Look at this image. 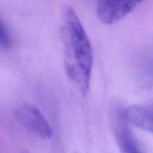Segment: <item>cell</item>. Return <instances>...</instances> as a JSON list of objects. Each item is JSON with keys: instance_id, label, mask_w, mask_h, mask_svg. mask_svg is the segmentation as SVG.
<instances>
[{"instance_id": "1", "label": "cell", "mask_w": 153, "mask_h": 153, "mask_svg": "<svg viewBox=\"0 0 153 153\" xmlns=\"http://www.w3.org/2000/svg\"><path fill=\"white\" fill-rule=\"evenodd\" d=\"M60 37L64 48L65 74L85 96L91 87L94 63L93 49L78 13L71 5H66L63 9Z\"/></svg>"}, {"instance_id": "2", "label": "cell", "mask_w": 153, "mask_h": 153, "mask_svg": "<svg viewBox=\"0 0 153 153\" xmlns=\"http://www.w3.org/2000/svg\"><path fill=\"white\" fill-rule=\"evenodd\" d=\"M16 117L22 127L33 135L42 140L53 137V128L49 121L37 106L30 103L22 104L16 110Z\"/></svg>"}, {"instance_id": "3", "label": "cell", "mask_w": 153, "mask_h": 153, "mask_svg": "<svg viewBox=\"0 0 153 153\" xmlns=\"http://www.w3.org/2000/svg\"><path fill=\"white\" fill-rule=\"evenodd\" d=\"M140 4L134 1L100 0L96 4V15L103 24H115L131 13Z\"/></svg>"}, {"instance_id": "4", "label": "cell", "mask_w": 153, "mask_h": 153, "mask_svg": "<svg viewBox=\"0 0 153 153\" xmlns=\"http://www.w3.org/2000/svg\"><path fill=\"white\" fill-rule=\"evenodd\" d=\"M121 117L126 124L153 134V102L128 106Z\"/></svg>"}, {"instance_id": "5", "label": "cell", "mask_w": 153, "mask_h": 153, "mask_svg": "<svg viewBox=\"0 0 153 153\" xmlns=\"http://www.w3.org/2000/svg\"><path fill=\"white\" fill-rule=\"evenodd\" d=\"M114 132L119 145L121 152L123 153H141L138 150L137 143L130 132L127 124L121 119H117L114 125Z\"/></svg>"}, {"instance_id": "6", "label": "cell", "mask_w": 153, "mask_h": 153, "mask_svg": "<svg viewBox=\"0 0 153 153\" xmlns=\"http://www.w3.org/2000/svg\"><path fill=\"white\" fill-rule=\"evenodd\" d=\"M12 46V34L0 15V49H9Z\"/></svg>"}, {"instance_id": "7", "label": "cell", "mask_w": 153, "mask_h": 153, "mask_svg": "<svg viewBox=\"0 0 153 153\" xmlns=\"http://www.w3.org/2000/svg\"><path fill=\"white\" fill-rule=\"evenodd\" d=\"M22 153H29V152H23Z\"/></svg>"}]
</instances>
